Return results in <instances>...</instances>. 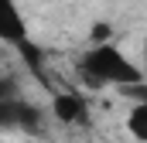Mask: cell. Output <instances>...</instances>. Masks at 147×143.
<instances>
[{
	"label": "cell",
	"instance_id": "obj_1",
	"mask_svg": "<svg viewBox=\"0 0 147 143\" xmlns=\"http://www.w3.org/2000/svg\"><path fill=\"white\" fill-rule=\"evenodd\" d=\"M79 72H82V78L92 89H99V85H120V89L140 85V72L134 68L113 44H96L92 51H86Z\"/></svg>",
	"mask_w": 147,
	"mask_h": 143
},
{
	"label": "cell",
	"instance_id": "obj_2",
	"mask_svg": "<svg viewBox=\"0 0 147 143\" xmlns=\"http://www.w3.org/2000/svg\"><path fill=\"white\" fill-rule=\"evenodd\" d=\"M0 123L21 126V130H41V112L34 106H28L24 99H3L0 102Z\"/></svg>",
	"mask_w": 147,
	"mask_h": 143
},
{
	"label": "cell",
	"instance_id": "obj_3",
	"mask_svg": "<svg viewBox=\"0 0 147 143\" xmlns=\"http://www.w3.org/2000/svg\"><path fill=\"white\" fill-rule=\"evenodd\" d=\"M0 41H7V44H24V41H28L24 17L17 14L14 0H3V17H0Z\"/></svg>",
	"mask_w": 147,
	"mask_h": 143
},
{
	"label": "cell",
	"instance_id": "obj_4",
	"mask_svg": "<svg viewBox=\"0 0 147 143\" xmlns=\"http://www.w3.org/2000/svg\"><path fill=\"white\" fill-rule=\"evenodd\" d=\"M55 116L62 123H79V119H86V106H82L79 96L62 92V96H55Z\"/></svg>",
	"mask_w": 147,
	"mask_h": 143
},
{
	"label": "cell",
	"instance_id": "obj_5",
	"mask_svg": "<svg viewBox=\"0 0 147 143\" xmlns=\"http://www.w3.org/2000/svg\"><path fill=\"white\" fill-rule=\"evenodd\" d=\"M127 130H130L140 143H147V106H140V102L134 106V112L127 116Z\"/></svg>",
	"mask_w": 147,
	"mask_h": 143
},
{
	"label": "cell",
	"instance_id": "obj_6",
	"mask_svg": "<svg viewBox=\"0 0 147 143\" xmlns=\"http://www.w3.org/2000/svg\"><path fill=\"white\" fill-rule=\"evenodd\" d=\"M17 48H21L24 61L31 65V72H34V75H41V51H38V48L31 44V41H24V44H17Z\"/></svg>",
	"mask_w": 147,
	"mask_h": 143
},
{
	"label": "cell",
	"instance_id": "obj_7",
	"mask_svg": "<svg viewBox=\"0 0 147 143\" xmlns=\"http://www.w3.org/2000/svg\"><path fill=\"white\" fill-rule=\"evenodd\" d=\"M110 34H113L110 24H96V27H92V44H106V41H110Z\"/></svg>",
	"mask_w": 147,
	"mask_h": 143
},
{
	"label": "cell",
	"instance_id": "obj_8",
	"mask_svg": "<svg viewBox=\"0 0 147 143\" xmlns=\"http://www.w3.org/2000/svg\"><path fill=\"white\" fill-rule=\"evenodd\" d=\"M144 51H147V48H144Z\"/></svg>",
	"mask_w": 147,
	"mask_h": 143
}]
</instances>
